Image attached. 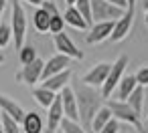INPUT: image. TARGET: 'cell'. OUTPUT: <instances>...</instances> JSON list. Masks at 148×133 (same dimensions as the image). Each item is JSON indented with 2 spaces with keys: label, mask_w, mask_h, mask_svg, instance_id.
<instances>
[{
  "label": "cell",
  "mask_w": 148,
  "mask_h": 133,
  "mask_svg": "<svg viewBox=\"0 0 148 133\" xmlns=\"http://www.w3.org/2000/svg\"><path fill=\"white\" fill-rule=\"evenodd\" d=\"M73 93L77 97V107H79V121L81 125L91 131V123H93V117L97 115V111L101 107H106V99L101 95L99 89H93L89 85H85L83 81H77L73 83Z\"/></svg>",
  "instance_id": "cell-1"
},
{
  "label": "cell",
  "mask_w": 148,
  "mask_h": 133,
  "mask_svg": "<svg viewBox=\"0 0 148 133\" xmlns=\"http://www.w3.org/2000/svg\"><path fill=\"white\" fill-rule=\"evenodd\" d=\"M108 107H110V111H112V115H114V119H118L120 123H128V125H132L138 133H146V127L142 125V119H140V115L128 105V101H118V99H108V103H106Z\"/></svg>",
  "instance_id": "cell-2"
},
{
  "label": "cell",
  "mask_w": 148,
  "mask_h": 133,
  "mask_svg": "<svg viewBox=\"0 0 148 133\" xmlns=\"http://www.w3.org/2000/svg\"><path fill=\"white\" fill-rule=\"evenodd\" d=\"M10 26H12V41H14V47L21 51L25 47V38H27V26H29V20H27V12L21 4V0H14L12 6H10Z\"/></svg>",
  "instance_id": "cell-3"
},
{
  "label": "cell",
  "mask_w": 148,
  "mask_h": 133,
  "mask_svg": "<svg viewBox=\"0 0 148 133\" xmlns=\"http://www.w3.org/2000/svg\"><path fill=\"white\" fill-rule=\"evenodd\" d=\"M124 14H126V10L106 2V0H91V18H93V24H97V22H118Z\"/></svg>",
  "instance_id": "cell-4"
},
{
  "label": "cell",
  "mask_w": 148,
  "mask_h": 133,
  "mask_svg": "<svg viewBox=\"0 0 148 133\" xmlns=\"http://www.w3.org/2000/svg\"><path fill=\"white\" fill-rule=\"evenodd\" d=\"M126 67H128V57H126V55H120V57L116 59V63H112V71H110V77H108L106 85H103V87L99 89L106 101H108V99L112 97V93H114V91L118 89L120 81L124 79V75H126Z\"/></svg>",
  "instance_id": "cell-5"
},
{
  "label": "cell",
  "mask_w": 148,
  "mask_h": 133,
  "mask_svg": "<svg viewBox=\"0 0 148 133\" xmlns=\"http://www.w3.org/2000/svg\"><path fill=\"white\" fill-rule=\"evenodd\" d=\"M110 71H112V63H97V65H93V67L83 75L81 81H83L85 85L93 87V89H101V87L106 85L108 77H110Z\"/></svg>",
  "instance_id": "cell-6"
},
{
  "label": "cell",
  "mask_w": 148,
  "mask_h": 133,
  "mask_svg": "<svg viewBox=\"0 0 148 133\" xmlns=\"http://www.w3.org/2000/svg\"><path fill=\"white\" fill-rule=\"evenodd\" d=\"M43 71H45V61H43V59H37L35 63L23 67V69L16 73V81L33 87L35 83H41V81H43Z\"/></svg>",
  "instance_id": "cell-7"
},
{
  "label": "cell",
  "mask_w": 148,
  "mask_h": 133,
  "mask_svg": "<svg viewBox=\"0 0 148 133\" xmlns=\"http://www.w3.org/2000/svg\"><path fill=\"white\" fill-rule=\"evenodd\" d=\"M59 97H61V103H63V115H65V119L81 123V121H79L77 97H75V93H73V87H65V89L59 93Z\"/></svg>",
  "instance_id": "cell-8"
},
{
  "label": "cell",
  "mask_w": 148,
  "mask_h": 133,
  "mask_svg": "<svg viewBox=\"0 0 148 133\" xmlns=\"http://www.w3.org/2000/svg\"><path fill=\"white\" fill-rule=\"evenodd\" d=\"M53 43H55V49L59 51V55H65V57H69L71 61L75 59V61H81L83 59V53L77 49V45L69 38V34H65V32H61V34H57V36H53Z\"/></svg>",
  "instance_id": "cell-9"
},
{
  "label": "cell",
  "mask_w": 148,
  "mask_h": 133,
  "mask_svg": "<svg viewBox=\"0 0 148 133\" xmlns=\"http://www.w3.org/2000/svg\"><path fill=\"white\" fill-rule=\"evenodd\" d=\"M63 119H65V115H63V103H61V97L57 95L55 103L47 109V129H45V133H57V129H61Z\"/></svg>",
  "instance_id": "cell-10"
},
{
  "label": "cell",
  "mask_w": 148,
  "mask_h": 133,
  "mask_svg": "<svg viewBox=\"0 0 148 133\" xmlns=\"http://www.w3.org/2000/svg\"><path fill=\"white\" fill-rule=\"evenodd\" d=\"M114 26H116V22H97V24H93L89 28L87 36H85L87 45H97V43H103V41L112 38Z\"/></svg>",
  "instance_id": "cell-11"
},
{
  "label": "cell",
  "mask_w": 148,
  "mask_h": 133,
  "mask_svg": "<svg viewBox=\"0 0 148 133\" xmlns=\"http://www.w3.org/2000/svg\"><path fill=\"white\" fill-rule=\"evenodd\" d=\"M0 109H2L4 115L12 117L16 123H23V119H25V115H27V111L23 109V105L16 103L12 97L4 95V93H0Z\"/></svg>",
  "instance_id": "cell-12"
},
{
  "label": "cell",
  "mask_w": 148,
  "mask_h": 133,
  "mask_svg": "<svg viewBox=\"0 0 148 133\" xmlns=\"http://www.w3.org/2000/svg\"><path fill=\"white\" fill-rule=\"evenodd\" d=\"M132 24H134V8H128L126 10V14L116 22V26H114V32H112V43H120V41H124L128 34H130V30H132Z\"/></svg>",
  "instance_id": "cell-13"
},
{
  "label": "cell",
  "mask_w": 148,
  "mask_h": 133,
  "mask_svg": "<svg viewBox=\"0 0 148 133\" xmlns=\"http://www.w3.org/2000/svg\"><path fill=\"white\" fill-rule=\"evenodd\" d=\"M69 65H71V59L65 57V55H55V57H51V59L45 63L43 81L49 79V77H55V75H59V73H63V71H67Z\"/></svg>",
  "instance_id": "cell-14"
},
{
  "label": "cell",
  "mask_w": 148,
  "mask_h": 133,
  "mask_svg": "<svg viewBox=\"0 0 148 133\" xmlns=\"http://www.w3.org/2000/svg\"><path fill=\"white\" fill-rule=\"evenodd\" d=\"M21 129L23 133H45V121L43 117L37 113V111H27L23 123H21Z\"/></svg>",
  "instance_id": "cell-15"
},
{
  "label": "cell",
  "mask_w": 148,
  "mask_h": 133,
  "mask_svg": "<svg viewBox=\"0 0 148 133\" xmlns=\"http://www.w3.org/2000/svg\"><path fill=\"white\" fill-rule=\"evenodd\" d=\"M69 81H71V69L59 73V75H55V77L45 79L41 87H45V89H49V91H53V93H61L65 87H69Z\"/></svg>",
  "instance_id": "cell-16"
},
{
  "label": "cell",
  "mask_w": 148,
  "mask_h": 133,
  "mask_svg": "<svg viewBox=\"0 0 148 133\" xmlns=\"http://www.w3.org/2000/svg\"><path fill=\"white\" fill-rule=\"evenodd\" d=\"M136 87H138L136 75H124V79L120 81V85H118V89H116L118 101H128L130 95L136 91Z\"/></svg>",
  "instance_id": "cell-17"
},
{
  "label": "cell",
  "mask_w": 148,
  "mask_h": 133,
  "mask_svg": "<svg viewBox=\"0 0 148 133\" xmlns=\"http://www.w3.org/2000/svg\"><path fill=\"white\" fill-rule=\"evenodd\" d=\"M63 18H65V24H69V26H73L77 30H87L89 28L87 20L81 16V12L75 6H67V10L63 12Z\"/></svg>",
  "instance_id": "cell-18"
},
{
  "label": "cell",
  "mask_w": 148,
  "mask_h": 133,
  "mask_svg": "<svg viewBox=\"0 0 148 133\" xmlns=\"http://www.w3.org/2000/svg\"><path fill=\"white\" fill-rule=\"evenodd\" d=\"M33 99H35L43 109H49V107L55 103L57 93H53V91H49V89H45V87H37V89H33Z\"/></svg>",
  "instance_id": "cell-19"
},
{
  "label": "cell",
  "mask_w": 148,
  "mask_h": 133,
  "mask_svg": "<svg viewBox=\"0 0 148 133\" xmlns=\"http://www.w3.org/2000/svg\"><path fill=\"white\" fill-rule=\"evenodd\" d=\"M114 119V115H112V111H110V107L106 105V107H101L99 111H97V115L93 117V123H91V131L93 133H99L110 121Z\"/></svg>",
  "instance_id": "cell-20"
},
{
  "label": "cell",
  "mask_w": 148,
  "mask_h": 133,
  "mask_svg": "<svg viewBox=\"0 0 148 133\" xmlns=\"http://www.w3.org/2000/svg\"><path fill=\"white\" fill-rule=\"evenodd\" d=\"M49 24H51V14L45 8H37L33 14V26L39 32H49Z\"/></svg>",
  "instance_id": "cell-21"
},
{
  "label": "cell",
  "mask_w": 148,
  "mask_h": 133,
  "mask_svg": "<svg viewBox=\"0 0 148 133\" xmlns=\"http://www.w3.org/2000/svg\"><path fill=\"white\" fill-rule=\"evenodd\" d=\"M144 99H146V95H144V87H136V91L130 95V99H128V105L138 113V115H142V109H144Z\"/></svg>",
  "instance_id": "cell-22"
},
{
  "label": "cell",
  "mask_w": 148,
  "mask_h": 133,
  "mask_svg": "<svg viewBox=\"0 0 148 133\" xmlns=\"http://www.w3.org/2000/svg\"><path fill=\"white\" fill-rule=\"evenodd\" d=\"M18 59H21L23 67H27V65L35 63V61L39 59V57H37V49H35L33 45H25V47L18 51Z\"/></svg>",
  "instance_id": "cell-23"
},
{
  "label": "cell",
  "mask_w": 148,
  "mask_h": 133,
  "mask_svg": "<svg viewBox=\"0 0 148 133\" xmlns=\"http://www.w3.org/2000/svg\"><path fill=\"white\" fill-rule=\"evenodd\" d=\"M0 127H2V131H4V133H23L21 123H16L12 117L4 115V113H2V117H0Z\"/></svg>",
  "instance_id": "cell-24"
},
{
  "label": "cell",
  "mask_w": 148,
  "mask_h": 133,
  "mask_svg": "<svg viewBox=\"0 0 148 133\" xmlns=\"http://www.w3.org/2000/svg\"><path fill=\"white\" fill-rule=\"evenodd\" d=\"M12 43V26L10 22H0V49H6Z\"/></svg>",
  "instance_id": "cell-25"
},
{
  "label": "cell",
  "mask_w": 148,
  "mask_h": 133,
  "mask_svg": "<svg viewBox=\"0 0 148 133\" xmlns=\"http://www.w3.org/2000/svg\"><path fill=\"white\" fill-rule=\"evenodd\" d=\"M75 8L81 12V16L87 20V24L93 26V18H91V0H77Z\"/></svg>",
  "instance_id": "cell-26"
},
{
  "label": "cell",
  "mask_w": 148,
  "mask_h": 133,
  "mask_svg": "<svg viewBox=\"0 0 148 133\" xmlns=\"http://www.w3.org/2000/svg\"><path fill=\"white\" fill-rule=\"evenodd\" d=\"M63 26H65V18H63V14H53V16H51V24H49V32H51L53 36H57V34L65 32Z\"/></svg>",
  "instance_id": "cell-27"
},
{
  "label": "cell",
  "mask_w": 148,
  "mask_h": 133,
  "mask_svg": "<svg viewBox=\"0 0 148 133\" xmlns=\"http://www.w3.org/2000/svg\"><path fill=\"white\" fill-rule=\"evenodd\" d=\"M61 129H63V133H89L81 123H77V121H69V119H63Z\"/></svg>",
  "instance_id": "cell-28"
},
{
  "label": "cell",
  "mask_w": 148,
  "mask_h": 133,
  "mask_svg": "<svg viewBox=\"0 0 148 133\" xmlns=\"http://www.w3.org/2000/svg\"><path fill=\"white\" fill-rule=\"evenodd\" d=\"M136 81H138L140 87H148V65L140 67V71L136 73Z\"/></svg>",
  "instance_id": "cell-29"
},
{
  "label": "cell",
  "mask_w": 148,
  "mask_h": 133,
  "mask_svg": "<svg viewBox=\"0 0 148 133\" xmlns=\"http://www.w3.org/2000/svg\"><path fill=\"white\" fill-rule=\"evenodd\" d=\"M99 133H120V121H118V119H112Z\"/></svg>",
  "instance_id": "cell-30"
},
{
  "label": "cell",
  "mask_w": 148,
  "mask_h": 133,
  "mask_svg": "<svg viewBox=\"0 0 148 133\" xmlns=\"http://www.w3.org/2000/svg\"><path fill=\"white\" fill-rule=\"evenodd\" d=\"M41 8H45V10H47L51 16H53V14H61V12H59V8H57V4L53 2V0H47V2H45Z\"/></svg>",
  "instance_id": "cell-31"
},
{
  "label": "cell",
  "mask_w": 148,
  "mask_h": 133,
  "mask_svg": "<svg viewBox=\"0 0 148 133\" xmlns=\"http://www.w3.org/2000/svg\"><path fill=\"white\" fill-rule=\"evenodd\" d=\"M106 2H110V4H114L122 10H128V0H106Z\"/></svg>",
  "instance_id": "cell-32"
},
{
  "label": "cell",
  "mask_w": 148,
  "mask_h": 133,
  "mask_svg": "<svg viewBox=\"0 0 148 133\" xmlns=\"http://www.w3.org/2000/svg\"><path fill=\"white\" fill-rule=\"evenodd\" d=\"M21 2H27V4H33V6H37V8H41L47 0H21Z\"/></svg>",
  "instance_id": "cell-33"
},
{
  "label": "cell",
  "mask_w": 148,
  "mask_h": 133,
  "mask_svg": "<svg viewBox=\"0 0 148 133\" xmlns=\"http://www.w3.org/2000/svg\"><path fill=\"white\" fill-rule=\"evenodd\" d=\"M6 2H8V0H0V18H2V12L6 8Z\"/></svg>",
  "instance_id": "cell-34"
},
{
  "label": "cell",
  "mask_w": 148,
  "mask_h": 133,
  "mask_svg": "<svg viewBox=\"0 0 148 133\" xmlns=\"http://www.w3.org/2000/svg\"><path fill=\"white\" fill-rule=\"evenodd\" d=\"M65 4H67V6H75V4H77V0H65Z\"/></svg>",
  "instance_id": "cell-35"
},
{
  "label": "cell",
  "mask_w": 148,
  "mask_h": 133,
  "mask_svg": "<svg viewBox=\"0 0 148 133\" xmlns=\"http://www.w3.org/2000/svg\"><path fill=\"white\" fill-rule=\"evenodd\" d=\"M142 8H144V12H148V0H142Z\"/></svg>",
  "instance_id": "cell-36"
},
{
  "label": "cell",
  "mask_w": 148,
  "mask_h": 133,
  "mask_svg": "<svg viewBox=\"0 0 148 133\" xmlns=\"http://www.w3.org/2000/svg\"><path fill=\"white\" fill-rule=\"evenodd\" d=\"M136 6V0H128V8H134Z\"/></svg>",
  "instance_id": "cell-37"
},
{
  "label": "cell",
  "mask_w": 148,
  "mask_h": 133,
  "mask_svg": "<svg viewBox=\"0 0 148 133\" xmlns=\"http://www.w3.org/2000/svg\"><path fill=\"white\" fill-rule=\"evenodd\" d=\"M144 22H146V26H148V12H144Z\"/></svg>",
  "instance_id": "cell-38"
},
{
  "label": "cell",
  "mask_w": 148,
  "mask_h": 133,
  "mask_svg": "<svg viewBox=\"0 0 148 133\" xmlns=\"http://www.w3.org/2000/svg\"><path fill=\"white\" fill-rule=\"evenodd\" d=\"M4 63V55H0V65H2Z\"/></svg>",
  "instance_id": "cell-39"
},
{
  "label": "cell",
  "mask_w": 148,
  "mask_h": 133,
  "mask_svg": "<svg viewBox=\"0 0 148 133\" xmlns=\"http://www.w3.org/2000/svg\"><path fill=\"white\" fill-rule=\"evenodd\" d=\"M0 133H4V131H2V127H0Z\"/></svg>",
  "instance_id": "cell-40"
},
{
  "label": "cell",
  "mask_w": 148,
  "mask_h": 133,
  "mask_svg": "<svg viewBox=\"0 0 148 133\" xmlns=\"http://www.w3.org/2000/svg\"><path fill=\"white\" fill-rule=\"evenodd\" d=\"M146 133H148V125H146Z\"/></svg>",
  "instance_id": "cell-41"
},
{
  "label": "cell",
  "mask_w": 148,
  "mask_h": 133,
  "mask_svg": "<svg viewBox=\"0 0 148 133\" xmlns=\"http://www.w3.org/2000/svg\"><path fill=\"white\" fill-rule=\"evenodd\" d=\"M89 133H93V131H89Z\"/></svg>",
  "instance_id": "cell-42"
},
{
  "label": "cell",
  "mask_w": 148,
  "mask_h": 133,
  "mask_svg": "<svg viewBox=\"0 0 148 133\" xmlns=\"http://www.w3.org/2000/svg\"><path fill=\"white\" fill-rule=\"evenodd\" d=\"M53 2H55V0H53Z\"/></svg>",
  "instance_id": "cell-43"
},
{
  "label": "cell",
  "mask_w": 148,
  "mask_h": 133,
  "mask_svg": "<svg viewBox=\"0 0 148 133\" xmlns=\"http://www.w3.org/2000/svg\"><path fill=\"white\" fill-rule=\"evenodd\" d=\"M146 119H148V117H146Z\"/></svg>",
  "instance_id": "cell-44"
}]
</instances>
